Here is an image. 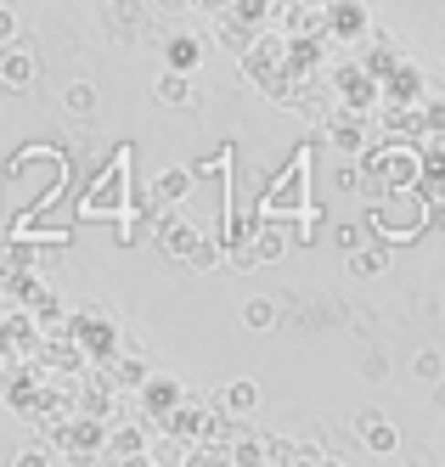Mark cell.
<instances>
[{
	"label": "cell",
	"instance_id": "1",
	"mask_svg": "<svg viewBox=\"0 0 445 467\" xmlns=\"http://www.w3.org/2000/svg\"><path fill=\"white\" fill-rule=\"evenodd\" d=\"M311 158H316V141H299L293 158L282 163V175L270 181L265 197H254V225H277V220H299L304 209V192H311Z\"/></svg>",
	"mask_w": 445,
	"mask_h": 467
},
{
	"label": "cell",
	"instance_id": "2",
	"mask_svg": "<svg viewBox=\"0 0 445 467\" xmlns=\"http://www.w3.org/2000/svg\"><path fill=\"white\" fill-rule=\"evenodd\" d=\"M130 163H135V147L124 141L108 163H101V175L90 181V197H79V220H119V214H130Z\"/></svg>",
	"mask_w": 445,
	"mask_h": 467
},
{
	"label": "cell",
	"instance_id": "3",
	"mask_svg": "<svg viewBox=\"0 0 445 467\" xmlns=\"http://www.w3.org/2000/svg\"><path fill=\"white\" fill-rule=\"evenodd\" d=\"M366 225L378 231V248L384 243H418L423 231L434 225V203L418 192H406V197H384V203H372Z\"/></svg>",
	"mask_w": 445,
	"mask_h": 467
},
{
	"label": "cell",
	"instance_id": "4",
	"mask_svg": "<svg viewBox=\"0 0 445 467\" xmlns=\"http://www.w3.org/2000/svg\"><path fill=\"white\" fill-rule=\"evenodd\" d=\"M327 79H333V90H338V108H344V113H355V119H366L372 108L384 102V96H378V79H372V74L361 68L355 57H350V62H338V68H333Z\"/></svg>",
	"mask_w": 445,
	"mask_h": 467
},
{
	"label": "cell",
	"instance_id": "5",
	"mask_svg": "<svg viewBox=\"0 0 445 467\" xmlns=\"http://www.w3.org/2000/svg\"><path fill=\"white\" fill-rule=\"evenodd\" d=\"M68 338L79 344V366H85V360H108V355L119 349V332H113V321L101 316L96 305H90V310H79L74 321H68Z\"/></svg>",
	"mask_w": 445,
	"mask_h": 467
},
{
	"label": "cell",
	"instance_id": "6",
	"mask_svg": "<svg viewBox=\"0 0 445 467\" xmlns=\"http://www.w3.org/2000/svg\"><path fill=\"white\" fill-rule=\"evenodd\" d=\"M243 74L249 79H260V90H270V85H277L282 74H288V57H282V40L277 35H254L249 46H243Z\"/></svg>",
	"mask_w": 445,
	"mask_h": 467
},
{
	"label": "cell",
	"instance_id": "7",
	"mask_svg": "<svg viewBox=\"0 0 445 467\" xmlns=\"http://www.w3.org/2000/svg\"><path fill=\"white\" fill-rule=\"evenodd\" d=\"M147 440H153V433H147L142 422H119V428H108L101 467H142V462H147Z\"/></svg>",
	"mask_w": 445,
	"mask_h": 467
},
{
	"label": "cell",
	"instance_id": "8",
	"mask_svg": "<svg viewBox=\"0 0 445 467\" xmlns=\"http://www.w3.org/2000/svg\"><path fill=\"white\" fill-rule=\"evenodd\" d=\"M322 136H327V147H333V152H344L350 163H355V158L372 147V130H366V119H355V113H344V108L322 119Z\"/></svg>",
	"mask_w": 445,
	"mask_h": 467
},
{
	"label": "cell",
	"instance_id": "9",
	"mask_svg": "<svg viewBox=\"0 0 445 467\" xmlns=\"http://www.w3.org/2000/svg\"><path fill=\"white\" fill-rule=\"evenodd\" d=\"M355 433H361V445H366L372 456H395V451H400V428H395V417L378 411V406H361V411H355Z\"/></svg>",
	"mask_w": 445,
	"mask_h": 467
},
{
	"label": "cell",
	"instance_id": "10",
	"mask_svg": "<svg viewBox=\"0 0 445 467\" xmlns=\"http://www.w3.org/2000/svg\"><path fill=\"white\" fill-rule=\"evenodd\" d=\"M197 237H203V231L186 225L181 214H153V243H158L164 259H186V254L197 248Z\"/></svg>",
	"mask_w": 445,
	"mask_h": 467
},
{
	"label": "cell",
	"instance_id": "11",
	"mask_svg": "<svg viewBox=\"0 0 445 467\" xmlns=\"http://www.w3.org/2000/svg\"><path fill=\"white\" fill-rule=\"evenodd\" d=\"M34 79H40V57H34V46L28 40L0 46V85H6V90H28Z\"/></svg>",
	"mask_w": 445,
	"mask_h": 467
},
{
	"label": "cell",
	"instance_id": "12",
	"mask_svg": "<svg viewBox=\"0 0 445 467\" xmlns=\"http://www.w3.org/2000/svg\"><path fill=\"white\" fill-rule=\"evenodd\" d=\"M322 28L333 40H366L378 23H372V6H355L350 0V6H322Z\"/></svg>",
	"mask_w": 445,
	"mask_h": 467
},
{
	"label": "cell",
	"instance_id": "13",
	"mask_svg": "<svg viewBox=\"0 0 445 467\" xmlns=\"http://www.w3.org/2000/svg\"><path fill=\"white\" fill-rule=\"evenodd\" d=\"M209 417H215V406H203V400L186 394V406L164 422V433H169V440H181V445H203V440H209Z\"/></svg>",
	"mask_w": 445,
	"mask_h": 467
},
{
	"label": "cell",
	"instance_id": "14",
	"mask_svg": "<svg viewBox=\"0 0 445 467\" xmlns=\"http://www.w3.org/2000/svg\"><path fill=\"white\" fill-rule=\"evenodd\" d=\"M197 68H203V40H197V35H169V40H164V74L192 79Z\"/></svg>",
	"mask_w": 445,
	"mask_h": 467
},
{
	"label": "cell",
	"instance_id": "15",
	"mask_svg": "<svg viewBox=\"0 0 445 467\" xmlns=\"http://www.w3.org/2000/svg\"><path fill=\"white\" fill-rule=\"evenodd\" d=\"M186 192H192L186 163H169V170H158V175H153V197H147V203H153V214H164V209H175Z\"/></svg>",
	"mask_w": 445,
	"mask_h": 467
},
{
	"label": "cell",
	"instance_id": "16",
	"mask_svg": "<svg viewBox=\"0 0 445 467\" xmlns=\"http://www.w3.org/2000/svg\"><path fill=\"white\" fill-rule=\"evenodd\" d=\"M270 17H277V40L322 35V6H270Z\"/></svg>",
	"mask_w": 445,
	"mask_h": 467
},
{
	"label": "cell",
	"instance_id": "17",
	"mask_svg": "<svg viewBox=\"0 0 445 467\" xmlns=\"http://www.w3.org/2000/svg\"><path fill=\"white\" fill-rule=\"evenodd\" d=\"M215 411L231 417V422L254 417V411H260V383H254V378H231V383L220 389V406H215Z\"/></svg>",
	"mask_w": 445,
	"mask_h": 467
},
{
	"label": "cell",
	"instance_id": "18",
	"mask_svg": "<svg viewBox=\"0 0 445 467\" xmlns=\"http://www.w3.org/2000/svg\"><path fill=\"white\" fill-rule=\"evenodd\" d=\"M288 231L282 225H249V248H254V265H277L288 254Z\"/></svg>",
	"mask_w": 445,
	"mask_h": 467
},
{
	"label": "cell",
	"instance_id": "19",
	"mask_svg": "<svg viewBox=\"0 0 445 467\" xmlns=\"http://www.w3.org/2000/svg\"><path fill=\"white\" fill-rule=\"evenodd\" d=\"M153 102H158V108H192V102H197V90H192V79H181V74H158Z\"/></svg>",
	"mask_w": 445,
	"mask_h": 467
},
{
	"label": "cell",
	"instance_id": "20",
	"mask_svg": "<svg viewBox=\"0 0 445 467\" xmlns=\"http://www.w3.org/2000/svg\"><path fill=\"white\" fill-rule=\"evenodd\" d=\"M344 265H350V276H384V271H389V248H378V243H366V248L344 254Z\"/></svg>",
	"mask_w": 445,
	"mask_h": 467
},
{
	"label": "cell",
	"instance_id": "21",
	"mask_svg": "<svg viewBox=\"0 0 445 467\" xmlns=\"http://www.w3.org/2000/svg\"><path fill=\"white\" fill-rule=\"evenodd\" d=\"M186 451H192V445L169 440V433H153V440H147V467H181Z\"/></svg>",
	"mask_w": 445,
	"mask_h": 467
},
{
	"label": "cell",
	"instance_id": "22",
	"mask_svg": "<svg viewBox=\"0 0 445 467\" xmlns=\"http://www.w3.org/2000/svg\"><path fill=\"white\" fill-rule=\"evenodd\" d=\"M147 378H153V372H147V360H142V355H119V360H113V378H108V383L135 394V389H142Z\"/></svg>",
	"mask_w": 445,
	"mask_h": 467
},
{
	"label": "cell",
	"instance_id": "23",
	"mask_svg": "<svg viewBox=\"0 0 445 467\" xmlns=\"http://www.w3.org/2000/svg\"><path fill=\"white\" fill-rule=\"evenodd\" d=\"M62 108L74 113V119H90V113H96V85H90V79H74V85L62 90Z\"/></svg>",
	"mask_w": 445,
	"mask_h": 467
},
{
	"label": "cell",
	"instance_id": "24",
	"mask_svg": "<svg viewBox=\"0 0 445 467\" xmlns=\"http://www.w3.org/2000/svg\"><path fill=\"white\" fill-rule=\"evenodd\" d=\"M186 265H192V271H220V265H226V248H220V237H197V248L186 254Z\"/></svg>",
	"mask_w": 445,
	"mask_h": 467
},
{
	"label": "cell",
	"instance_id": "25",
	"mask_svg": "<svg viewBox=\"0 0 445 467\" xmlns=\"http://www.w3.org/2000/svg\"><path fill=\"white\" fill-rule=\"evenodd\" d=\"M243 327L249 332H270V327H277V298H249V305H243Z\"/></svg>",
	"mask_w": 445,
	"mask_h": 467
},
{
	"label": "cell",
	"instance_id": "26",
	"mask_svg": "<svg viewBox=\"0 0 445 467\" xmlns=\"http://www.w3.org/2000/svg\"><path fill=\"white\" fill-rule=\"evenodd\" d=\"M418 119H423V141H445V96H429Z\"/></svg>",
	"mask_w": 445,
	"mask_h": 467
},
{
	"label": "cell",
	"instance_id": "27",
	"mask_svg": "<svg viewBox=\"0 0 445 467\" xmlns=\"http://www.w3.org/2000/svg\"><path fill=\"white\" fill-rule=\"evenodd\" d=\"M12 467H57V451H51L46 440H28V445L12 456Z\"/></svg>",
	"mask_w": 445,
	"mask_h": 467
},
{
	"label": "cell",
	"instance_id": "28",
	"mask_svg": "<svg viewBox=\"0 0 445 467\" xmlns=\"http://www.w3.org/2000/svg\"><path fill=\"white\" fill-rule=\"evenodd\" d=\"M412 372H418V383H429V389H440V383H445V360H440L434 349H423V355L412 360Z\"/></svg>",
	"mask_w": 445,
	"mask_h": 467
},
{
	"label": "cell",
	"instance_id": "29",
	"mask_svg": "<svg viewBox=\"0 0 445 467\" xmlns=\"http://www.w3.org/2000/svg\"><path fill=\"white\" fill-rule=\"evenodd\" d=\"M113 231H119V237H113L119 248H130V243H142V214H135V209H130V214H119V220H113Z\"/></svg>",
	"mask_w": 445,
	"mask_h": 467
},
{
	"label": "cell",
	"instance_id": "30",
	"mask_svg": "<svg viewBox=\"0 0 445 467\" xmlns=\"http://www.w3.org/2000/svg\"><path fill=\"white\" fill-rule=\"evenodd\" d=\"M23 40V17H17V6H0V46H17Z\"/></svg>",
	"mask_w": 445,
	"mask_h": 467
},
{
	"label": "cell",
	"instance_id": "31",
	"mask_svg": "<svg viewBox=\"0 0 445 467\" xmlns=\"http://www.w3.org/2000/svg\"><path fill=\"white\" fill-rule=\"evenodd\" d=\"M338 248H344V254L366 248V225H338Z\"/></svg>",
	"mask_w": 445,
	"mask_h": 467
},
{
	"label": "cell",
	"instance_id": "32",
	"mask_svg": "<svg viewBox=\"0 0 445 467\" xmlns=\"http://www.w3.org/2000/svg\"><path fill=\"white\" fill-rule=\"evenodd\" d=\"M338 192H366V181H361V170H355V163H338Z\"/></svg>",
	"mask_w": 445,
	"mask_h": 467
},
{
	"label": "cell",
	"instance_id": "33",
	"mask_svg": "<svg viewBox=\"0 0 445 467\" xmlns=\"http://www.w3.org/2000/svg\"><path fill=\"white\" fill-rule=\"evenodd\" d=\"M361 378H366V383H384V378H389V360H384V355H366V372H361Z\"/></svg>",
	"mask_w": 445,
	"mask_h": 467
},
{
	"label": "cell",
	"instance_id": "34",
	"mask_svg": "<svg viewBox=\"0 0 445 467\" xmlns=\"http://www.w3.org/2000/svg\"><path fill=\"white\" fill-rule=\"evenodd\" d=\"M0 282H6V254H0Z\"/></svg>",
	"mask_w": 445,
	"mask_h": 467
},
{
	"label": "cell",
	"instance_id": "35",
	"mask_svg": "<svg viewBox=\"0 0 445 467\" xmlns=\"http://www.w3.org/2000/svg\"><path fill=\"white\" fill-rule=\"evenodd\" d=\"M440 225H445V203H440Z\"/></svg>",
	"mask_w": 445,
	"mask_h": 467
},
{
	"label": "cell",
	"instance_id": "36",
	"mask_svg": "<svg viewBox=\"0 0 445 467\" xmlns=\"http://www.w3.org/2000/svg\"><path fill=\"white\" fill-rule=\"evenodd\" d=\"M0 394H6V378H0Z\"/></svg>",
	"mask_w": 445,
	"mask_h": 467
},
{
	"label": "cell",
	"instance_id": "37",
	"mask_svg": "<svg viewBox=\"0 0 445 467\" xmlns=\"http://www.w3.org/2000/svg\"><path fill=\"white\" fill-rule=\"evenodd\" d=\"M440 467H445V462H440Z\"/></svg>",
	"mask_w": 445,
	"mask_h": 467
}]
</instances>
